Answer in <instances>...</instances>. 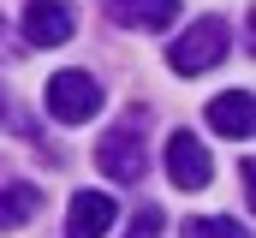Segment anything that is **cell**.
Masks as SVG:
<instances>
[{"mask_svg":"<svg viewBox=\"0 0 256 238\" xmlns=\"http://www.w3.org/2000/svg\"><path fill=\"white\" fill-rule=\"evenodd\" d=\"M42 108L60 119V125H84V119L102 114V84L90 72H54L42 84Z\"/></svg>","mask_w":256,"mask_h":238,"instance_id":"cell-1","label":"cell"},{"mask_svg":"<svg viewBox=\"0 0 256 238\" xmlns=\"http://www.w3.org/2000/svg\"><path fill=\"white\" fill-rule=\"evenodd\" d=\"M226 60V24L220 18H196L191 30L167 48V66L179 72V78H196V72H208V66H220Z\"/></svg>","mask_w":256,"mask_h":238,"instance_id":"cell-2","label":"cell"},{"mask_svg":"<svg viewBox=\"0 0 256 238\" xmlns=\"http://www.w3.org/2000/svg\"><path fill=\"white\" fill-rule=\"evenodd\" d=\"M96 167L114 178V184H137V178L149 173V155H143V137L120 125V131H108L102 143H96Z\"/></svg>","mask_w":256,"mask_h":238,"instance_id":"cell-3","label":"cell"},{"mask_svg":"<svg viewBox=\"0 0 256 238\" xmlns=\"http://www.w3.org/2000/svg\"><path fill=\"white\" fill-rule=\"evenodd\" d=\"M167 178H173L179 190H202V184L214 178V161H208V149L196 143L191 131H173V137H167Z\"/></svg>","mask_w":256,"mask_h":238,"instance_id":"cell-4","label":"cell"},{"mask_svg":"<svg viewBox=\"0 0 256 238\" xmlns=\"http://www.w3.org/2000/svg\"><path fill=\"white\" fill-rule=\"evenodd\" d=\"M72 6L66 0H30L24 6V42L30 48H60V42H72Z\"/></svg>","mask_w":256,"mask_h":238,"instance_id":"cell-5","label":"cell"},{"mask_svg":"<svg viewBox=\"0 0 256 238\" xmlns=\"http://www.w3.org/2000/svg\"><path fill=\"white\" fill-rule=\"evenodd\" d=\"M114 220H120V202L108 190H78L72 214H66V232L72 238H102V232H114Z\"/></svg>","mask_w":256,"mask_h":238,"instance_id":"cell-6","label":"cell"},{"mask_svg":"<svg viewBox=\"0 0 256 238\" xmlns=\"http://www.w3.org/2000/svg\"><path fill=\"white\" fill-rule=\"evenodd\" d=\"M108 18L120 30H167L179 18V0H108Z\"/></svg>","mask_w":256,"mask_h":238,"instance_id":"cell-7","label":"cell"},{"mask_svg":"<svg viewBox=\"0 0 256 238\" xmlns=\"http://www.w3.org/2000/svg\"><path fill=\"white\" fill-rule=\"evenodd\" d=\"M250 119H256L250 90H226V96L208 102V125H214L220 137H250Z\"/></svg>","mask_w":256,"mask_h":238,"instance_id":"cell-8","label":"cell"},{"mask_svg":"<svg viewBox=\"0 0 256 238\" xmlns=\"http://www.w3.org/2000/svg\"><path fill=\"white\" fill-rule=\"evenodd\" d=\"M36 208H42V190H36V184H6V190H0V232L24 226Z\"/></svg>","mask_w":256,"mask_h":238,"instance_id":"cell-9","label":"cell"},{"mask_svg":"<svg viewBox=\"0 0 256 238\" xmlns=\"http://www.w3.org/2000/svg\"><path fill=\"white\" fill-rule=\"evenodd\" d=\"M185 238H250V232L226 214H202V220H185Z\"/></svg>","mask_w":256,"mask_h":238,"instance_id":"cell-10","label":"cell"},{"mask_svg":"<svg viewBox=\"0 0 256 238\" xmlns=\"http://www.w3.org/2000/svg\"><path fill=\"white\" fill-rule=\"evenodd\" d=\"M131 232H137V238H155V232H161V208H143V214L131 220Z\"/></svg>","mask_w":256,"mask_h":238,"instance_id":"cell-11","label":"cell"},{"mask_svg":"<svg viewBox=\"0 0 256 238\" xmlns=\"http://www.w3.org/2000/svg\"><path fill=\"white\" fill-rule=\"evenodd\" d=\"M6 42H12V30H6V18H0V54H6Z\"/></svg>","mask_w":256,"mask_h":238,"instance_id":"cell-12","label":"cell"},{"mask_svg":"<svg viewBox=\"0 0 256 238\" xmlns=\"http://www.w3.org/2000/svg\"><path fill=\"white\" fill-rule=\"evenodd\" d=\"M0 119H6V90H0Z\"/></svg>","mask_w":256,"mask_h":238,"instance_id":"cell-13","label":"cell"}]
</instances>
